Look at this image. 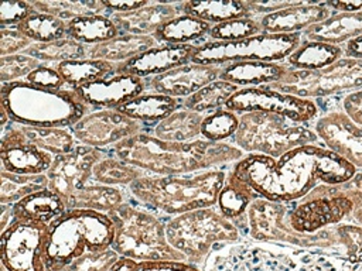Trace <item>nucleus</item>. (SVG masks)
<instances>
[{
  "mask_svg": "<svg viewBox=\"0 0 362 271\" xmlns=\"http://www.w3.org/2000/svg\"><path fill=\"white\" fill-rule=\"evenodd\" d=\"M262 198L273 202H297L315 186L342 185L356 168L321 144H305L279 158L247 154L232 165Z\"/></svg>",
  "mask_w": 362,
  "mask_h": 271,
  "instance_id": "f257e3e1",
  "label": "nucleus"
},
{
  "mask_svg": "<svg viewBox=\"0 0 362 271\" xmlns=\"http://www.w3.org/2000/svg\"><path fill=\"white\" fill-rule=\"evenodd\" d=\"M109 154L141 168L150 175H187L235 164L245 152L230 143L204 138L191 143L164 141L150 131L139 133L116 144Z\"/></svg>",
  "mask_w": 362,
  "mask_h": 271,
  "instance_id": "f03ea898",
  "label": "nucleus"
},
{
  "mask_svg": "<svg viewBox=\"0 0 362 271\" xmlns=\"http://www.w3.org/2000/svg\"><path fill=\"white\" fill-rule=\"evenodd\" d=\"M202 271H348L342 260L291 246L240 240L215 248Z\"/></svg>",
  "mask_w": 362,
  "mask_h": 271,
  "instance_id": "7ed1b4c3",
  "label": "nucleus"
},
{
  "mask_svg": "<svg viewBox=\"0 0 362 271\" xmlns=\"http://www.w3.org/2000/svg\"><path fill=\"white\" fill-rule=\"evenodd\" d=\"M226 165L187 175H146L129 185L130 196L144 207L173 217L216 206L228 176Z\"/></svg>",
  "mask_w": 362,
  "mask_h": 271,
  "instance_id": "20e7f679",
  "label": "nucleus"
},
{
  "mask_svg": "<svg viewBox=\"0 0 362 271\" xmlns=\"http://www.w3.org/2000/svg\"><path fill=\"white\" fill-rule=\"evenodd\" d=\"M0 104L10 120L37 127L71 128L90 109L71 88L45 89L18 80L1 83Z\"/></svg>",
  "mask_w": 362,
  "mask_h": 271,
  "instance_id": "39448f33",
  "label": "nucleus"
},
{
  "mask_svg": "<svg viewBox=\"0 0 362 271\" xmlns=\"http://www.w3.org/2000/svg\"><path fill=\"white\" fill-rule=\"evenodd\" d=\"M115 227L112 248L136 261H182L187 257L167 240L165 222L160 213L136 202L132 196L107 213Z\"/></svg>",
  "mask_w": 362,
  "mask_h": 271,
  "instance_id": "423d86ee",
  "label": "nucleus"
},
{
  "mask_svg": "<svg viewBox=\"0 0 362 271\" xmlns=\"http://www.w3.org/2000/svg\"><path fill=\"white\" fill-rule=\"evenodd\" d=\"M115 237L107 213L69 209L48 227L44 261L48 271H58L86 253L110 248Z\"/></svg>",
  "mask_w": 362,
  "mask_h": 271,
  "instance_id": "0eeeda50",
  "label": "nucleus"
},
{
  "mask_svg": "<svg viewBox=\"0 0 362 271\" xmlns=\"http://www.w3.org/2000/svg\"><path fill=\"white\" fill-rule=\"evenodd\" d=\"M291 202H273L259 196L246 210V224L242 231L247 240L276 243L311 250L332 257H341V243L335 224L314 233H301L290 224Z\"/></svg>",
  "mask_w": 362,
  "mask_h": 271,
  "instance_id": "6e6552de",
  "label": "nucleus"
},
{
  "mask_svg": "<svg viewBox=\"0 0 362 271\" xmlns=\"http://www.w3.org/2000/svg\"><path fill=\"white\" fill-rule=\"evenodd\" d=\"M168 243L181 251L189 264L202 267L218 247L243 240L240 230L218 206L185 212L165 222Z\"/></svg>",
  "mask_w": 362,
  "mask_h": 271,
  "instance_id": "1a4fd4ad",
  "label": "nucleus"
},
{
  "mask_svg": "<svg viewBox=\"0 0 362 271\" xmlns=\"http://www.w3.org/2000/svg\"><path fill=\"white\" fill-rule=\"evenodd\" d=\"M232 140L243 152L272 158H279L296 147L318 143L314 130L305 124L266 112L239 114V126Z\"/></svg>",
  "mask_w": 362,
  "mask_h": 271,
  "instance_id": "9d476101",
  "label": "nucleus"
},
{
  "mask_svg": "<svg viewBox=\"0 0 362 271\" xmlns=\"http://www.w3.org/2000/svg\"><path fill=\"white\" fill-rule=\"evenodd\" d=\"M300 42L301 34L267 32L239 41H204L197 44L191 62L215 66L245 61L279 62L286 59Z\"/></svg>",
  "mask_w": 362,
  "mask_h": 271,
  "instance_id": "9b49d317",
  "label": "nucleus"
},
{
  "mask_svg": "<svg viewBox=\"0 0 362 271\" xmlns=\"http://www.w3.org/2000/svg\"><path fill=\"white\" fill-rule=\"evenodd\" d=\"M270 89L303 99H321L362 89V59L341 58L321 69H290Z\"/></svg>",
  "mask_w": 362,
  "mask_h": 271,
  "instance_id": "f8f14e48",
  "label": "nucleus"
},
{
  "mask_svg": "<svg viewBox=\"0 0 362 271\" xmlns=\"http://www.w3.org/2000/svg\"><path fill=\"white\" fill-rule=\"evenodd\" d=\"M225 107L238 114L247 112L276 113L301 124L315 120L320 114V107L315 102L283 93L269 86L242 88L229 97Z\"/></svg>",
  "mask_w": 362,
  "mask_h": 271,
  "instance_id": "ddd939ff",
  "label": "nucleus"
},
{
  "mask_svg": "<svg viewBox=\"0 0 362 271\" xmlns=\"http://www.w3.org/2000/svg\"><path fill=\"white\" fill-rule=\"evenodd\" d=\"M48 224L14 222L0 236L1 265L7 271H48L44 248Z\"/></svg>",
  "mask_w": 362,
  "mask_h": 271,
  "instance_id": "4468645a",
  "label": "nucleus"
},
{
  "mask_svg": "<svg viewBox=\"0 0 362 271\" xmlns=\"http://www.w3.org/2000/svg\"><path fill=\"white\" fill-rule=\"evenodd\" d=\"M71 131L78 144L109 152L120 141L150 128L116 109H98L86 113Z\"/></svg>",
  "mask_w": 362,
  "mask_h": 271,
  "instance_id": "2eb2a0df",
  "label": "nucleus"
},
{
  "mask_svg": "<svg viewBox=\"0 0 362 271\" xmlns=\"http://www.w3.org/2000/svg\"><path fill=\"white\" fill-rule=\"evenodd\" d=\"M107 154L98 148L76 144L72 151L55 155L47 171L48 188L66 202L75 192L92 182L93 167Z\"/></svg>",
  "mask_w": 362,
  "mask_h": 271,
  "instance_id": "dca6fc26",
  "label": "nucleus"
},
{
  "mask_svg": "<svg viewBox=\"0 0 362 271\" xmlns=\"http://www.w3.org/2000/svg\"><path fill=\"white\" fill-rule=\"evenodd\" d=\"M352 200L344 195H318L313 191L297 202H291L290 224L301 233H314L341 223L351 216Z\"/></svg>",
  "mask_w": 362,
  "mask_h": 271,
  "instance_id": "f3484780",
  "label": "nucleus"
},
{
  "mask_svg": "<svg viewBox=\"0 0 362 271\" xmlns=\"http://www.w3.org/2000/svg\"><path fill=\"white\" fill-rule=\"evenodd\" d=\"M313 130L325 148L356 169L362 168V126L352 121L344 110H329L318 114Z\"/></svg>",
  "mask_w": 362,
  "mask_h": 271,
  "instance_id": "a211bd4d",
  "label": "nucleus"
},
{
  "mask_svg": "<svg viewBox=\"0 0 362 271\" xmlns=\"http://www.w3.org/2000/svg\"><path fill=\"white\" fill-rule=\"evenodd\" d=\"M90 109H117L147 92V82L133 75L116 73L74 89Z\"/></svg>",
  "mask_w": 362,
  "mask_h": 271,
  "instance_id": "6ab92c4d",
  "label": "nucleus"
},
{
  "mask_svg": "<svg viewBox=\"0 0 362 271\" xmlns=\"http://www.w3.org/2000/svg\"><path fill=\"white\" fill-rule=\"evenodd\" d=\"M197 44H158L126 62L116 64V73L148 79L191 62Z\"/></svg>",
  "mask_w": 362,
  "mask_h": 271,
  "instance_id": "aec40b11",
  "label": "nucleus"
},
{
  "mask_svg": "<svg viewBox=\"0 0 362 271\" xmlns=\"http://www.w3.org/2000/svg\"><path fill=\"white\" fill-rule=\"evenodd\" d=\"M222 66L189 62L163 75L146 79L147 92L165 95L175 99H187L205 85L219 79Z\"/></svg>",
  "mask_w": 362,
  "mask_h": 271,
  "instance_id": "412c9836",
  "label": "nucleus"
},
{
  "mask_svg": "<svg viewBox=\"0 0 362 271\" xmlns=\"http://www.w3.org/2000/svg\"><path fill=\"white\" fill-rule=\"evenodd\" d=\"M335 11L328 8L325 3L314 0L303 1L297 6L259 17L263 32L267 34H301L308 27L322 23Z\"/></svg>",
  "mask_w": 362,
  "mask_h": 271,
  "instance_id": "4be33fe9",
  "label": "nucleus"
},
{
  "mask_svg": "<svg viewBox=\"0 0 362 271\" xmlns=\"http://www.w3.org/2000/svg\"><path fill=\"white\" fill-rule=\"evenodd\" d=\"M178 3H150L129 13L106 14L120 34L154 35L165 23L180 16Z\"/></svg>",
  "mask_w": 362,
  "mask_h": 271,
  "instance_id": "5701e85b",
  "label": "nucleus"
},
{
  "mask_svg": "<svg viewBox=\"0 0 362 271\" xmlns=\"http://www.w3.org/2000/svg\"><path fill=\"white\" fill-rule=\"evenodd\" d=\"M288 68L286 64L277 62H260V61H245L232 62L221 68L219 79L233 83L242 88H257L276 83L281 80Z\"/></svg>",
  "mask_w": 362,
  "mask_h": 271,
  "instance_id": "b1692460",
  "label": "nucleus"
},
{
  "mask_svg": "<svg viewBox=\"0 0 362 271\" xmlns=\"http://www.w3.org/2000/svg\"><path fill=\"white\" fill-rule=\"evenodd\" d=\"M66 212L64 199L49 188L31 193L13 205L14 222H33L51 224Z\"/></svg>",
  "mask_w": 362,
  "mask_h": 271,
  "instance_id": "393cba45",
  "label": "nucleus"
},
{
  "mask_svg": "<svg viewBox=\"0 0 362 271\" xmlns=\"http://www.w3.org/2000/svg\"><path fill=\"white\" fill-rule=\"evenodd\" d=\"M184 99H175L160 93L144 92L133 100L122 104L116 110L124 116L144 124L147 128H153L156 124L163 121L177 109L182 107Z\"/></svg>",
  "mask_w": 362,
  "mask_h": 271,
  "instance_id": "a878e982",
  "label": "nucleus"
},
{
  "mask_svg": "<svg viewBox=\"0 0 362 271\" xmlns=\"http://www.w3.org/2000/svg\"><path fill=\"white\" fill-rule=\"evenodd\" d=\"M301 35L310 41L341 45L362 35V11L335 13L325 21L308 27Z\"/></svg>",
  "mask_w": 362,
  "mask_h": 271,
  "instance_id": "bb28decb",
  "label": "nucleus"
},
{
  "mask_svg": "<svg viewBox=\"0 0 362 271\" xmlns=\"http://www.w3.org/2000/svg\"><path fill=\"white\" fill-rule=\"evenodd\" d=\"M158 42L153 35H134V34H119L117 37L88 47L89 59H100L112 64H122L140 54L157 47Z\"/></svg>",
  "mask_w": 362,
  "mask_h": 271,
  "instance_id": "cd10ccee",
  "label": "nucleus"
},
{
  "mask_svg": "<svg viewBox=\"0 0 362 271\" xmlns=\"http://www.w3.org/2000/svg\"><path fill=\"white\" fill-rule=\"evenodd\" d=\"M259 196L260 195L230 167L226 181L219 192L216 206L229 220L235 223L236 227H240L245 222L249 205Z\"/></svg>",
  "mask_w": 362,
  "mask_h": 271,
  "instance_id": "c85d7f7f",
  "label": "nucleus"
},
{
  "mask_svg": "<svg viewBox=\"0 0 362 271\" xmlns=\"http://www.w3.org/2000/svg\"><path fill=\"white\" fill-rule=\"evenodd\" d=\"M54 157V154L27 143L11 147H0L1 171H8L14 174H47V171L52 165Z\"/></svg>",
  "mask_w": 362,
  "mask_h": 271,
  "instance_id": "c756f323",
  "label": "nucleus"
},
{
  "mask_svg": "<svg viewBox=\"0 0 362 271\" xmlns=\"http://www.w3.org/2000/svg\"><path fill=\"white\" fill-rule=\"evenodd\" d=\"M130 199L127 188L107 186L95 182H89L82 189L75 192L66 202V210L69 209H88L100 213H109L119 205Z\"/></svg>",
  "mask_w": 362,
  "mask_h": 271,
  "instance_id": "7c9ffc66",
  "label": "nucleus"
},
{
  "mask_svg": "<svg viewBox=\"0 0 362 271\" xmlns=\"http://www.w3.org/2000/svg\"><path fill=\"white\" fill-rule=\"evenodd\" d=\"M205 114L180 107L163 121L156 124L150 133L164 141L191 143L202 138L201 126Z\"/></svg>",
  "mask_w": 362,
  "mask_h": 271,
  "instance_id": "2f4dec72",
  "label": "nucleus"
},
{
  "mask_svg": "<svg viewBox=\"0 0 362 271\" xmlns=\"http://www.w3.org/2000/svg\"><path fill=\"white\" fill-rule=\"evenodd\" d=\"M342 55L344 49L341 45L304 38L286 58V65L291 69H321L337 62Z\"/></svg>",
  "mask_w": 362,
  "mask_h": 271,
  "instance_id": "473e14b6",
  "label": "nucleus"
},
{
  "mask_svg": "<svg viewBox=\"0 0 362 271\" xmlns=\"http://www.w3.org/2000/svg\"><path fill=\"white\" fill-rule=\"evenodd\" d=\"M180 13L187 14L209 24H219L236 18L250 17L243 1L232 0H204V1H181L178 3Z\"/></svg>",
  "mask_w": 362,
  "mask_h": 271,
  "instance_id": "72a5a7b5",
  "label": "nucleus"
},
{
  "mask_svg": "<svg viewBox=\"0 0 362 271\" xmlns=\"http://www.w3.org/2000/svg\"><path fill=\"white\" fill-rule=\"evenodd\" d=\"M119 34V30L106 14L83 16L66 23V37L88 47L109 41Z\"/></svg>",
  "mask_w": 362,
  "mask_h": 271,
  "instance_id": "f704fd0d",
  "label": "nucleus"
},
{
  "mask_svg": "<svg viewBox=\"0 0 362 271\" xmlns=\"http://www.w3.org/2000/svg\"><path fill=\"white\" fill-rule=\"evenodd\" d=\"M211 27L212 24L206 21L187 14H180L158 28L153 37L158 44H195L198 40L208 35Z\"/></svg>",
  "mask_w": 362,
  "mask_h": 271,
  "instance_id": "c9c22d12",
  "label": "nucleus"
},
{
  "mask_svg": "<svg viewBox=\"0 0 362 271\" xmlns=\"http://www.w3.org/2000/svg\"><path fill=\"white\" fill-rule=\"evenodd\" d=\"M16 126L23 133L24 141L27 144L35 145L54 155L69 152L78 144L71 128L37 127V126H28L21 123H16Z\"/></svg>",
  "mask_w": 362,
  "mask_h": 271,
  "instance_id": "e433bc0d",
  "label": "nucleus"
},
{
  "mask_svg": "<svg viewBox=\"0 0 362 271\" xmlns=\"http://www.w3.org/2000/svg\"><path fill=\"white\" fill-rule=\"evenodd\" d=\"M57 69L71 89L116 75V64L89 58L57 64Z\"/></svg>",
  "mask_w": 362,
  "mask_h": 271,
  "instance_id": "4c0bfd02",
  "label": "nucleus"
},
{
  "mask_svg": "<svg viewBox=\"0 0 362 271\" xmlns=\"http://www.w3.org/2000/svg\"><path fill=\"white\" fill-rule=\"evenodd\" d=\"M148 175L139 167H134L123 159L107 154L103 159H100L92 172V182L107 185V186H119L129 188L134 181Z\"/></svg>",
  "mask_w": 362,
  "mask_h": 271,
  "instance_id": "58836bf2",
  "label": "nucleus"
},
{
  "mask_svg": "<svg viewBox=\"0 0 362 271\" xmlns=\"http://www.w3.org/2000/svg\"><path fill=\"white\" fill-rule=\"evenodd\" d=\"M239 89L240 88L233 83L216 79L205 85L204 88H201L191 96H188L187 99H184L182 107L201 114H206L218 109H223L229 97L233 93H236Z\"/></svg>",
  "mask_w": 362,
  "mask_h": 271,
  "instance_id": "ea45409f",
  "label": "nucleus"
},
{
  "mask_svg": "<svg viewBox=\"0 0 362 271\" xmlns=\"http://www.w3.org/2000/svg\"><path fill=\"white\" fill-rule=\"evenodd\" d=\"M48 185L47 174L24 175L0 171V203L14 205L31 193L47 189Z\"/></svg>",
  "mask_w": 362,
  "mask_h": 271,
  "instance_id": "a19ab883",
  "label": "nucleus"
},
{
  "mask_svg": "<svg viewBox=\"0 0 362 271\" xmlns=\"http://www.w3.org/2000/svg\"><path fill=\"white\" fill-rule=\"evenodd\" d=\"M23 54L30 55L40 62L45 64H61L66 61L85 59L88 55V45H83L69 37L57 40L52 42L33 44Z\"/></svg>",
  "mask_w": 362,
  "mask_h": 271,
  "instance_id": "79ce46f5",
  "label": "nucleus"
},
{
  "mask_svg": "<svg viewBox=\"0 0 362 271\" xmlns=\"http://www.w3.org/2000/svg\"><path fill=\"white\" fill-rule=\"evenodd\" d=\"M16 28L35 44L66 38V21L40 11L30 16Z\"/></svg>",
  "mask_w": 362,
  "mask_h": 271,
  "instance_id": "37998d69",
  "label": "nucleus"
},
{
  "mask_svg": "<svg viewBox=\"0 0 362 271\" xmlns=\"http://www.w3.org/2000/svg\"><path fill=\"white\" fill-rule=\"evenodd\" d=\"M37 11L55 16L64 21H71L83 16L102 14L105 10L102 0H30Z\"/></svg>",
  "mask_w": 362,
  "mask_h": 271,
  "instance_id": "c03bdc74",
  "label": "nucleus"
},
{
  "mask_svg": "<svg viewBox=\"0 0 362 271\" xmlns=\"http://www.w3.org/2000/svg\"><path fill=\"white\" fill-rule=\"evenodd\" d=\"M239 126V114L226 107L206 113L202 120L201 134L204 140L225 143L232 138Z\"/></svg>",
  "mask_w": 362,
  "mask_h": 271,
  "instance_id": "a18cd8bd",
  "label": "nucleus"
},
{
  "mask_svg": "<svg viewBox=\"0 0 362 271\" xmlns=\"http://www.w3.org/2000/svg\"><path fill=\"white\" fill-rule=\"evenodd\" d=\"M263 30L257 18L243 17L219 24H214L208 32L209 41H239L262 34Z\"/></svg>",
  "mask_w": 362,
  "mask_h": 271,
  "instance_id": "49530a36",
  "label": "nucleus"
},
{
  "mask_svg": "<svg viewBox=\"0 0 362 271\" xmlns=\"http://www.w3.org/2000/svg\"><path fill=\"white\" fill-rule=\"evenodd\" d=\"M41 62L25 54L0 56V82L11 83L24 80Z\"/></svg>",
  "mask_w": 362,
  "mask_h": 271,
  "instance_id": "de8ad7c7",
  "label": "nucleus"
},
{
  "mask_svg": "<svg viewBox=\"0 0 362 271\" xmlns=\"http://www.w3.org/2000/svg\"><path fill=\"white\" fill-rule=\"evenodd\" d=\"M119 260L120 255L110 247L76 257L58 271H110Z\"/></svg>",
  "mask_w": 362,
  "mask_h": 271,
  "instance_id": "09e8293b",
  "label": "nucleus"
},
{
  "mask_svg": "<svg viewBox=\"0 0 362 271\" xmlns=\"http://www.w3.org/2000/svg\"><path fill=\"white\" fill-rule=\"evenodd\" d=\"M335 229L341 243V260L348 263H362V226L337 223Z\"/></svg>",
  "mask_w": 362,
  "mask_h": 271,
  "instance_id": "8fccbe9b",
  "label": "nucleus"
},
{
  "mask_svg": "<svg viewBox=\"0 0 362 271\" xmlns=\"http://www.w3.org/2000/svg\"><path fill=\"white\" fill-rule=\"evenodd\" d=\"M110 271H202L199 267L182 261H136L120 257Z\"/></svg>",
  "mask_w": 362,
  "mask_h": 271,
  "instance_id": "3c124183",
  "label": "nucleus"
},
{
  "mask_svg": "<svg viewBox=\"0 0 362 271\" xmlns=\"http://www.w3.org/2000/svg\"><path fill=\"white\" fill-rule=\"evenodd\" d=\"M332 195H344L352 200V212L351 217L362 226V172H356L354 178L342 185H332L331 186Z\"/></svg>",
  "mask_w": 362,
  "mask_h": 271,
  "instance_id": "603ef678",
  "label": "nucleus"
},
{
  "mask_svg": "<svg viewBox=\"0 0 362 271\" xmlns=\"http://www.w3.org/2000/svg\"><path fill=\"white\" fill-rule=\"evenodd\" d=\"M34 13H37V10L28 0L3 1L0 4V28L17 27Z\"/></svg>",
  "mask_w": 362,
  "mask_h": 271,
  "instance_id": "864d4df0",
  "label": "nucleus"
},
{
  "mask_svg": "<svg viewBox=\"0 0 362 271\" xmlns=\"http://www.w3.org/2000/svg\"><path fill=\"white\" fill-rule=\"evenodd\" d=\"M24 80H27L31 85L45 88V89H64L66 88L65 80L59 75L57 69V64H45L41 62V65L34 69Z\"/></svg>",
  "mask_w": 362,
  "mask_h": 271,
  "instance_id": "5fc2aeb1",
  "label": "nucleus"
},
{
  "mask_svg": "<svg viewBox=\"0 0 362 271\" xmlns=\"http://www.w3.org/2000/svg\"><path fill=\"white\" fill-rule=\"evenodd\" d=\"M34 42L21 34L16 27L0 28V56L23 54Z\"/></svg>",
  "mask_w": 362,
  "mask_h": 271,
  "instance_id": "6e6d98bb",
  "label": "nucleus"
},
{
  "mask_svg": "<svg viewBox=\"0 0 362 271\" xmlns=\"http://www.w3.org/2000/svg\"><path fill=\"white\" fill-rule=\"evenodd\" d=\"M249 16L255 18V16H266V14H272L293 6H297L300 3H303L301 0H266V1H259V0H249V1H243Z\"/></svg>",
  "mask_w": 362,
  "mask_h": 271,
  "instance_id": "4d7b16f0",
  "label": "nucleus"
},
{
  "mask_svg": "<svg viewBox=\"0 0 362 271\" xmlns=\"http://www.w3.org/2000/svg\"><path fill=\"white\" fill-rule=\"evenodd\" d=\"M342 109L352 121L362 126V89L346 93L342 99Z\"/></svg>",
  "mask_w": 362,
  "mask_h": 271,
  "instance_id": "13d9d810",
  "label": "nucleus"
},
{
  "mask_svg": "<svg viewBox=\"0 0 362 271\" xmlns=\"http://www.w3.org/2000/svg\"><path fill=\"white\" fill-rule=\"evenodd\" d=\"M103 7L106 10V14L110 13H129V11H134L139 10L147 4H150L151 1L147 0H130V1H106L102 0Z\"/></svg>",
  "mask_w": 362,
  "mask_h": 271,
  "instance_id": "bf43d9fd",
  "label": "nucleus"
},
{
  "mask_svg": "<svg viewBox=\"0 0 362 271\" xmlns=\"http://www.w3.org/2000/svg\"><path fill=\"white\" fill-rule=\"evenodd\" d=\"M325 6L338 13H356L362 11V1H327Z\"/></svg>",
  "mask_w": 362,
  "mask_h": 271,
  "instance_id": "052dcab7",
  "label": "nucleus"
},
{
  "mask_svg": "<svg viewBox=\"0 0 362 271\" xmlns=\"http://www.w3.org/2000/svg\"><path fill=\"white\" fill-rule=\"evenodd\" d=\"M344 54H345L348 58L362 59V35L358 37V38H355V40L348 41L346 45H345Z\"/></svg>",
  "mask_w": 362,
  "mask_h": 271,
  "instance_id": "680f3d73",
  "label": "nucleus"
},
{
  "mask_svg": "<svg viewBox=\"0 0 362 271\" xmlns=\"http://www.w3.org/2000/svg\"><path fill=\"white\" fill-rule=\"evenodd\" d=\"M0 209H1L0 229H1V231H4L13 223V205H10V203H0Z\"/></svg>",
  "mask_w": 362,
  "mask_h": 271,
  "instance_id": "e2e57ef3",
  "label": "nucleus"
},
{
  "mask_svg": "<svg viewBox=\"0 0 362 271\" xmlns=\"http://www.w3.org/2000/svg\"><path fill=\"white\" fill-rule=\"evenodd\" d=\"M0 114H1V121H0V126L4 127L8 121H10V117H8V113L6 112V109L0 104Z\"/></svg>",
  "mask_w": 362,
  "mask_h": 271,
  "instance_id": "0e129e2a",
  "label": "nucleus"
}]
</instances>
